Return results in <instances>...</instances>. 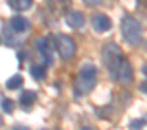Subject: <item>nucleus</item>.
<instances>
[{
	"label": "nucleus",
	"instance_id": "10",
	"mask_svg": "<svg viewBox=\"0 0 147 130\" xmlns=\"http://www.w3.org/2000/svg\"><path fill=\"white\" fill-rule=\"evenodd\" d=\"M7 2L14 11H26L28 7H31L33 0H7Z\"/></svg>",
	"mask_w": 147,
	"mask_h": 130
},
{
	"label": "nucleus",
	"instance_id": "18",
	"mask_svg": "<svg viewBox=\"0 0 147 130\" xmlns=\"http://www.w3.org/2000/svg\"><path fill=\"white\" fill-rule=\"evenodd\" d=\"M142 71H144V75L147 77V62H145V64H144V66H142Z\"/></svg>",
	"mask_w": 147,
	"mask_h": 130
},
{
	"label": "nucleus",
	"instance_id": "19",
	"mask_svg": "<svg viewBox=\"0 0 147 130\" xmlns=\"http://www.w3.org/2000/svg\"><path fill=\"white\" fill-rule=\"evenodd\" d=\"M140 89H142V90H145V92H147V83H144V85H140Z\"/></svg>",
	"mask_w": 147,
	"mask_h": 130
},
{
	"label": "nucleus",
	"instance_id": "11",
	"mask_svg": "<svg viewBox=\"0 0 147 130\" xmlns=\"http://www.w3.org/2000/svg\"><path fill=\"white\" fill-rule=\"evenodd\" d=\"M45 75H47L45 66H42V64H33V66H31V77H33V78H36V80H43Z\"/></svg>",
	"mask_w": 147,
	"mask_h": 130
},
{
	"label": "nucleus",
	"instance_id": "1",
	"mask_svg": "<svg viewBox=\"0 0 147 130\" xmlns=\"http://www.w3.org/2000/svg\"><path fill=\"white\" fill-rule=\"evenodd\" d=\"M95 83H97V70H95V66L90 64V62L83 64V68L80 70L78 78L75 82L76 92L78 94H88L95 87Z\"/></svg>",
	"mask_w": 147,
	"mask_h": 130
},
{
	"label": "nucleus",
	"instance_id": "14",
	"mask_svg": "<svg viewBox=\"0 0 147 130\" xmlns=\"http://www.w3.org/2000/svg\"><path fill=\"white\" fill-rule=\"evenodd\" d=\"M2 109L11 114V113L14 111V101H12V99H4V101H2Z\"/></svg>",
	"mask_w": 147,
	"mask_h": 130
},
{
	"label": "nucleus",
	"instance_id": "4",
	"mask_svg": "<svg viewBox=\"0 0 147 130\" xmlns=\"http://www.w3.org/2000/svg\"><path fill=\"white\" fill-rule=\"evenodd\" d=\"M55 43H57V50H59L62 59H71L73 56H75L76 43L73 42V38H69L67 35H57Z\"/></svg>",
	"mask_w": 147,
	"mask_h": 130
},
{
	"label": "nucleus",
	"instance_id": "12",
	"mask_svg": "<svg viewBox=\"0 0 147 130\" xmlns=\"http://www.w3.org/2000/svg\"><path fill=\"white\" fill-rule=\"evenodd\" d=\"M35 101H36V92H33V90H26V92H23V95H21V102L24 104V108L30 106V104H33Z\"/></svg>",
	"mask_w": 147,
	"mask_h": 130
},
{
	"label": "nucleus",
	"instance_id": "17",
	"mask_svg": "<svg viewBox=\"0 0 147 130\" xmlns=\"http://www.w3.org/2000/svg\"><path fill=\"white\" fill-rule=\"evenodd\" d=\"M12 130H28V128L23 127V125H16V127H12Z\"/></svg>",
	"mask_w": 147,
	"mask_h": 130
},
{
	"label": "nucleus",
	"instance_id": "16",
	"mask_svg": "<svg viewBox=\"0 0 147 130\" xmlns=\"http://www.w3.org/2000/svg\"><path fill=\"white\" fill-rule=\"evenodd\" d=\"M102 2H104V0H85V4H88V5H99Z\"/></svg>",
	"mask_w": 147,
	"mask_h": 130
},
{
	"label": "nucleus",
	"instance_id": "13",
	"mask_svg": "<svg viewBox=\"0 0 147 130\" xmlns=\"http://www.w3.org/2000/svg\"><path fill=\"white\" fill-rule=\"evenodd\" d=\"M23 85V77L21 75H14L7 80V89H19Z\"/></svg>",
	"mask_w": 147,
	"mask_h": 130
},
{
	"label": "nucleus",
	"instance_id": "7",
	"mask_svg": "<svg viewBox=\"0 0 147 130\" xmlns=\"http://www.w3.org/2000/svg\"><path fill=\"white\" fill-rule=\"evenodd\" d=\"M92 24H94L95 31H107L111 28V19L106 14H95L92 18Z\"/></svg>",
	"mask_w": 147,
	"mask_h": 130
},
{
	"label": "nucleus",
	"instance_id": "6",
	"mask_svg": "<svg viewBox=\"0 0 147 130\" xmlns=\"http://www.w3.org/2000/svg\"><path fill=\"white\" fill-rule=\"evenodd\" d=\"M36 49H38V52L42 54V57H43V61L47 62V64H52V50H50V45H49V38H38L36 40Z\"/></svg>",
	"mask_w": 147,
	"mask_h": 130
},
{
	"label": "nucleus",
	"instance_id": "21",
	"mask_svg": "<svg viewBox=\"0 0 147 130\" xmlns=\"http://www.w3.org/2000/svg\"><path fill=\"white\" fill-rule=\"evenodd\" d=\"M2 123H4V120H2V116H0V125H2Z\"/></svg>",
	"mask_w": 147,
	"mask_h": 130
},
{
	"label": "nucleus",
	"instance_id": "2",
	"mask_svg": "<svg viewBox=\"0 0 147 130\" xmlns=\"http://www.w3.org/2000/svg\"><path fill=\"white\" fill-rule=\"evenodd\" d=\"M121 31H123L125 40L130 45H138L142 42V26L133 16H130V14L123 16V19H121Z\"/></svg>",
	"mask_w": 147,
	"mask_h": 130
},
{
	"label": "nucleus",
	"instance_id": "3",
	"mask_svg": "<svg viewBox=\"0 0 147 130\" xmlns=\"http://www.w3.org/2000/svg\"><path fill=\"white\" fill-rule=\"evenodd\" d=\"M102 57H104V62H106V68L109 70L111 77L116 73L118 66H119V62L123 59V54L119 50V47L116 43H107L104 47V52H102Z\"/></svg>",
	"mask_w": 147,
	"mask_h": 130
},
{
	"label": "nucleus",
	"instance_id": "5",
	"mask_svg": "<svg viewBox=\"0 0 147 130\" xmlns=\"http://www.w3.org/2000/svg\"><path fill=\"white\" fill-rule=\"evenodd\" d=\"M113 78H114L118 83H123V85L131 83V80H133V70H131V64L128 62L126 57L121 59V62H119V66H118L116 73L113 75Z\"/></svg>",
	"mask_w": 147,
	"mask_h": 130
},
{
	"label": "nucleus",
	"instance_id": "20",
	"mask_svg": "<svg viewBox=\"0 0 147 130\" xmlns=\"http://www.w3.org/2000/svg\"><path fill=\"white\" fill-rule=\"evenodd\" d=\"M82 130H94V128H90V127H83Z\"/></svg>",
	"mask_w": 147,
	"mask_h": 130
},
{
	"label": "nucleus",
	"instance_id": "15",
	"mask_svg": "<svg viewBox=\"0 0 147 130\" xmlns=\"http://www.w3.org/2000/svg\"><path fill=\"white\" fill-rule=\"evenodd\" d=\"M142 127H144V121H142V120H135V121L130 123V128H131V130H140Z\"/></svg>",
	"mask_w": 147,
	"mask_h": 130
},
{
	"label": "nucleus",
	"instance_id": "9",
	"mask_svg": "<svg viewBox=\"0 0 147 130\" xmlns=\"http://www.w3.org/2000/svg\"><path fill=\"white\" fill-rule=\"evenodd\" d=\"M11 26H12V30H16V31H26L28 28H30V21L26 19V18H21V16H16V18H12L11 19Z\"/></svg>",
	"mask_w": 147,
	"mask_h": 130
},
{
	"label": "nucleus",
	"instance_id": "8",
	"mask_svg": "<svg viewBox=\"0 0 147 130\" xmlns=\"http://www.w3.org/2000/svg\"><path fill=\"white\" fill-rule=\"evenodd\" d=\"M66 23H67L71 28H75V30L83 28V24H85V16H83L82 12H78V11H71V12H67V16H66Z\"/></svg>",
	"mask_w": 147,
	"mask_h": 130
}]
</instances>
